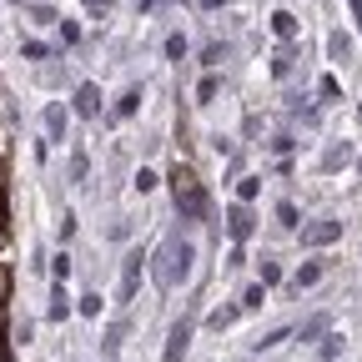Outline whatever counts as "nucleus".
Segmentation results:
<instances>
[{
    "label": "nucleus",
    "instance_id": "1",
    "mask_svg": "<svg viewBox=\"0 0 362 362\" xmlns=\"http://www.w3.org/2000/svg\"><path fill=\"white\" fill-rule=\"evenodd\" d=\"M192 272H197V242L181 232V226L161 237V247H156V252H146V277L156 282V292H161V297L181 292V287L192 282Z\"/></svg>",
    "mask_w": 362,
    "mask_h": 362
},
{
    "label": "nucleus",
    "instance_id": "2",
    "mask_svg": "<svg viewBox=\"0 0 362 362\" xmlns=\"http://www.w3.org/2000/svg\"><path fill=\"white\" fill-rule=\"evenodd\" d=\"M171 202H176L181 226H197V221L211 216V197H206L202 176H197L192 166H176V171H171Z\"/></svg>",
    "mask_w": 362,
    "mask_h": 362
},
{
    "label": "nucleus",
    "instance_id": "3",
    "mask_svg": "<svg viewBox=\"0 0 362 362\" xmlns=\"http://www.w3.org/2000/svg\"><path fill=\"white\" fill-rule=\"evenodd\" d=\"M342 216H317V221H302L297 226V242L307 247V252H322V247H332V242H342Z\"/></svg>",
    "mask_w": 362,
    "mask_h": 362
},
{
    "label": "nucleus",
    "instance_id": "4",
    "mask_svg": "<svg viewBox=\"0 0 362 362\" xmlns=\"http://www.w3.org/2000/svg\"><path fill=\"white\" fill-rule=\"evenodd\" d=\"M221 221H226V242H252L257 237V211H252V202H232L221 211Z\"/></svg>",
    "mask_w": 362,
    "mask_h": 362
},
{
    "label": "nucleus",
    "instance_id": "5",
    "mask_svg": "<svg viewBox=\"0 0 362 362\" xmlns=\"http://www.w3.org/2000/svg\"><path fill=\"white\" fill-rule=\"evenodd\" d=\"M192 332H197V312L187 307V312H181L176 322H171V332H166V352H161V362H181V357H187V352H192Z\"/></svg>",
    "mask_w": 362,
    "mask_h": 362
},
{
    "label": "nucleus",
    "instance_id": "6",
    "mask_svg": "<svg viewBox=\"0 0 362 362\" xmlns=\"http://www.w3.org/2000/svg\"><path fill=\"white\" fill-rule=\"evenodd\" d=\"M141 277H146V247H131L126 252V267H121V307L136 302V292H141Z\"/></svg>",
    "mask_w": 362,
    "mask_h": 362
},
{
    "label": "nucleus",
    "instance_id": "7",
    "mask_svg": "<svg viewBox=\"0 0 362 362\" xmlns=\"http://www.w3.org/2000/svg\"><path fill=\"white\" fill-rule=\"evenodd\" d=\"M327 66H337V71H352L357 66V45H352V35L342 25L327 30Z\"/></svg>",
    "mask_w": 362,
    "mask_h": 362
},
{
    "label": "nucleus",
    "instance_id": "8",
    "mask_svg": "<svg viewBox=\"0 0 362 362\" xmlns=\"http://www.w3.org/2000/svg\"><path fill=\"white\" fill-rule=\"evenodd\" d=\"M71 111H76L81 121H96V116H101V86H96V81H81V86H76Z\"/></svg>",
    "mask_w": 362,
    "mask_h": 362
},
{
    "label": "nucleus",
    "instance_id": "9",
    "mask_svg": "<svg viewBox=\"0 0 362 362\" xmlns=\"http://www.w3.org/2000/svg\"><path fill=\"white\" fill-rule=\"evenodd\" d=\"M322 277H327V257H312V262H302L292 277H287V287H292V292H307V287H317Z\"/></svg>",
    "mask_w": 362,
    "mask_h": 362
},
{
    "label": "nucleus",
    "instance_id": "10",
    "mask_svg": "<svg viewBox=\"0 0 362 362\" xmlns=\"http://www.w3.org/2000/svg\"><path fill=\"white\" fill-rule=\"evenodd\" d=\"M40 126H45V141H66V131H71V111L61 101H51L40 111Z\"/></svg>",
    "mask_w": 362,
    "mask_h": 362
},
{
    "label": "nucleus",
    "instance_id": "11",
    "mask_svg": "<svg viewBox=\"0 0 362 362\" xmlns=\"http://www.w3.org/2000/svg\"><path fill=\"white\" fill-rule=\"evenodd\" d=\"M242 317H247V312H242V302H221V307H211V312H206V332H232Z\"/></svg>",
    "mask_w": 362,
    "mask_h": 362
},
{
    "label": "nucleus",
    "instance_id": "12",
    "mask_svg": "<svg viewBox=\"0 0 362 362\" xmlns=\"http://www.w3.org/2000/svg\"><path fill=\"white\" fill-rule=\"evenodd\" d=\"M347 161H352V141H327V146H322V156H317V171L332 176V171H342Z\"/></svg>",
    "mask_w": 362,
    "mask_h": 362
},
{
    "label": "nucleus",
    "instance_id": "13",
    "mask_svg": "<svg viewBox=\"0 0 362 362\" xmlns=\"http://www.w3.org/2000/svg\"><path fill=\"white\" fill-rule=\"evenodd\" d=\"M71 312H76V297L66 292V282H56L51 287V307H45V322L61 327V322H71Z\"/></svg>",
    "mask_w": 362,
    "mask_h": 362
},
{
    "label": "nucleus",
    "instance_id": "14",
    "mask_svg": "<svg viewBox=\"0 0 362 362\" xmlns=\"http://www.w3.org/2000/svg\"><path fill=\"white\" fill-rule=\"evenodd\" d=\"M267 30L272 35H277V40H302V21L287 11V6H277V11H272V21H267Z\"/></svg>",
    "mask_w": 362,
    "mask_h": 362
},
{
    "label": "nucleus",
    "instance_id": "15",
    "mask_svg": "<svg viewBox=\"0 0 362 362\" xmlns=\"http://www.w3.org/2000/svg\"><path fill=\"white\" fill-rule=\"evenodd\" d=\"M141 101H146V90H141V86H126L121 96H116V111H111V116H116V121H131L136 111H141Z\"/></svg>",
    "mask_w": 362,
    "mask_h": 362
},
{
    "label": "nucleus",
    "instance_id": "16",
    "mask_svg": "<svg viewBox=\"0 0 362 362\" xmlns=\"http://www.w3.org/2000/svg\"><path fill=\"white\" fill-rule=\"evenodd\" d=\"M327 327H332V317H327V312H312L307 322H297V327H292V337H297V342H317Z\"/></svg>",
    "mask_w": 362,
    "mask_h": 362
},
{
    "label": "nucleus",
    "instance_id": "17",
    "mask_svg": "<svg viewBox=\"0 0 362 362\" xmlns=\"http://www.w3.org/2000/svg\"><path fill=\"white\" fill-rule=\"evenodd\" d=\"M257 282H262L267 292H272V287H282V282H287L282 262H277V257H262V262H257Z\"/></svg>",
    "mask_w": 362,
    "mask_h": 362
},
{
    "label": "nucleus",
    "instance_id": "18",
    "mask_svg": "<svg viewBox=\"0 0 362 362\" xmlns=\"http://www.w3.org/2000/svg\"><path fill=\"white\" fill-rule=\"evenodd\" d=\"M287 337H292V327H272V332H262V337H252L247 347H252V352L262 357V352H277V347H282Z\"/></svg>",
    "mask_w": 362,
    "mask_h": 362
},
{
    "label": "nucleus",
    "instance_id": "19",
    "mask_svg": "<svg viewBox=\"0 0 362 362\" xmlns=\"http://www.w3.org/2000/svg\"><path fill=\"white\" fill-rule=\"evenodd\" d=\"M237 302H242V312H262V307H267V302H272V292H267V287H262V282H247V287H242V297H237Z\"/></svg>",
    "mask_w": 362,
    "mask_h": 362
},
{
    "label": "nucleus",
    "instance_id": "20",
    "mask_svg": "<svg viewBox=\"0 0 362 362\" xmlns=\"http://www.w3.org/2000/svg\"><path fill=\"white\" fill-rule=\"evenodd\" d=\"M216 96H221V76L206 71V76L197 81V106H216Z\"/></svg>",
    "mask_w": 362,
    "mask_h": 362
},
{
    "label": "nucleus",
    "instance_id": "21",
    "mask_svg": "<svg viewBox=\"0 0 362 362\" xmlns=\"http://www.w3.org/2000/svg\"><path fill=\"white\" fill-rule=\"evenodd\" d=\"M317 342H322V347H317V362H337V357H342V347H347V342H342V332H332V327L317 337Z\"/></svg>",
    "mask_w": 362,
    "mask_h": 362
},
{
    "label": "nucleus",
    "instance_id": "22",
    "mask_svg": "<svg viewBox=\"0 0 362 362\" xmlns=\"http://www.w3.org/2000/svg\"><path fill=\"white\" fill-rule=\"evenodd\" d=\"M161 51H166V61H187V51H192V40H187V30H171V35L161 40Z\"/></svg>",
    "mask_w": 362,
    "mask_h": 362
},
{
    "label": "nucleus",
    "instance_id": "23",
    "mask_svg": "<svg viewBox=\"0 0 362 362\" xmlns=\"http://www.w3.org/2000/svg\"><path fill=\"white\" fill-rule=\"evenodd\" d=\"M277 226H282V232H297V226H302V211H297V202H292V197H282V202H277Z\"/></svg>",
    "mask_w": 362,
    "mask_h": 362
},
{
    "label": "nucleus",
    "instance_id": "24",
    "mask_svg": "<svg viewBox=\"0 0 362 362\" xmlns=\"http://www.w3.org/2000/svg\"><path fill=\"white\" fill-rule=\"evenodd\" d=\"M131 187H136V197H151V192L161 187V171H151V166H141V171H136V176H131Z\"/></svg>",
    "mask_w": 362,
    "mask_h": 362
},
{
    "label": "nucleus",
    "instance_id": "25",
    "mask_svg": "<svg viewBox=\"0 0 362 362\" xmlns=\"http://www.w3.org/2000/svg\"><path fill=\"white\" fill-rule=\"evenodd\" d=\"M126 327H131L126 317H121V322H111V327H106V337H101V352H106V357H116V352H121V337H126Z\"/></svg>",
    "mask_w": 362,
    "mask_h": 362
},
{
    "label": "nucleus",
    "instance_id": "26",
    "mask_svg": "<svg viewBox=\"0 0 362 362\" xmlns=\"http://www.w3.org/2000/svg\"><path fill=\"white\" fill-rule=\"evenodd\" d=\"M221 56H226V45H221V40H206L197 61H202V71H216V66H221Z\"/></svg>",
    "mask_w": 362,
    "mask_h": 362
},
{
    "label": "nucleus",
    "instance_id": "27",
    "mask_svg": "<svg viewBox=\"0 0 362 362\" xmlns=\"http://www.w3.org/2000/svg\"><path fill=\"white\" fill-rule=\"evenodd\" d=\"M262 197V176L252 171V176H237V202H257Z\"/></svg>",
    "mask_w": 362,
    "mask_h": 362
},
{
    "label": "nucleus",
    "instance_id": "28",
    "mask_svg": "<svg viewBox=\"0 0 362 362\" xmlns=\"http://www.w3.org/2000/svg\"><path fill=\"white\" fill-rule=\"evenodd\" d=\"M267 151H272V156H292V151H297V136H292V131H277V136L267 141Z\"/></svg>",
    "mask_w": 362,
    "mask_h": 362
},
{
    "label": "nucleus",
    "instance_id": "29",
    "mask_svg": "<svg viewBox=\"0 0 362 362\" xmlns=\"http://www.w3.org/2000/svg\"><path fill=\"white\" fill-rule=\"evenodd\" d=\"M66 176H71V181H86V176H90V156H86V151H71V161H66Z\"/></svg>",
    "mask_w": 362,
    "mask_h": 362
},
{
    "label": "nucleus",
    "instance_id": "30",
    "mask_svg": "<svg viewBox=\"0 0 362 362\" xmlns=\"http://www.w3.org/2000/svg\"><path fill=\"white\" fill-rule=\"evenodd\" d=\"M101 307H106L101 292H81V297H76V312H81V317H101Z\"/></svg>",
    "mask_w": 362,
    "mask_h": 362
},
{
    "label": "nucleus",
    "instance_id": "31",
    "mask_svg": "<svg viewBox=\"0 0 362 362\" xmlns=\"http://www.w3.org/2000/svg\"><path fill=\"white\" fill-rule=\"evenodd\" d=\"M71 272H76L71 252H56V257H51V277H56V282H71Z\"/></svg>",
    "mask_w": 362,
    "mask_h": 362
},
{
    "label": "nucleus",
    "instance_id": "32",
    "mask_svg": "<svg viewBox=\"0 0 362 362\" xmlns=\"http://www.w3.org/2000/svg\"><path fill=\"white\" fill-rule=\"evenodd\" d=\"M317 96H322V101H337V96H342V81H337V76H322V81H317Z\"/></svg>",
    "mask_w": 362,
    "mask_h": 362
},
{
    "label": "nucleus",
    "instance_id": "33",
    "mask_svg": "<svg viewBox=\"0 0 362 362\" xmlns=\"http://www.w3.org/2000/svg\"><path fill=\"white\" fill-rule=\"evenodd\" d=\"M21 56H25V61H45V56H51V45H40V40H25V45H21Z\"/></svg>",
    "mask_w": 362,
    "mask_h": 362
},
{
    "label": "nucleus",
    "instance_id": "34",
    "mask_svg": "<svg viewBox=\"0 0 362 362\" xmlns=\"http://www.w3.org/2000/svg\"><path fill=\"white\" fill-rule=\"evenodd\" d=\"M56 237H61V242H71V237H76V211H66V216L56 221Z\"/></svg>",
    "mask_w": 362,
    "mask_h": 362
},
{
    "label": "nucleus",
    "instance_id": "35",
    "mask_svg": "<svg viewBox=\"0 0 362 362\" xmlns=\"http://www.w3.org/2000/svg\"><path fill=\"white\" fill-rule=\"evenodd\" d=\"M342 6H347V16H352V35L362 40V0H342Z\"/></svg>",
    "mask_w": 362,
    "mask_h": 362
},
{
    "label": "nucleus",
    "instance_id": "36",
    "mask_svg": "<svg viewBox=\"0 0 362 362\" xmlns=\"http://www.w3.org/2000/svg\"><path fill=\"white\" fill-rule=\"evenodd\" d=\"M111 6H116V0H86V11L96 16V21H106V16H111Z\"/></svg>",
    "mask_w": 362,
    "mask_h": 362
},
{
    "label": "nucleus",
    "instance_id": "37",
    "mask_svg": "<svg viewBox=\"0 0 362 362\" xmlns=\"http://www.w3.org/2000/svg\"><path fill=\"white\" fill-rule=\"evenodd\" d=\"M61 40L76 45V40H81V25H76V21H61Z\"/></svg>",
    "mask_w": 362,
    "mask_h": 362
},
{
    "label": "nucleus",
    "instance_id": "38",
    "mask_svg": "<svg viewBox=\"0 0 362 362\" xmlns=\"http://www.w3.org/2000/svg\"><path fill=\"white\" fill-rule=\"evenodd\" d=\"M221 6H232V0H197V11H221Z\"/></svg>",
    "mask_w": 362,
    "mask_h": 362
},
{
    "label": "nucleus",
    "instance_id": "39",
    "mask_svg": "<svg viewBox=\"0 0 362 362\" xmlns=\"http://www.w3.org/2000/svg\"><path fill=\"white\" fill-rule=\"evenodd\" d=\"M357 176H362V156H357Z\"/></svg>",
    "mask_w": 362,
    "mask_h": 362
},
{
    "label": "nucleus",
    "instance_id": "40",
    "mask_svg": "<svg viewBox=\"0 0 362 362\" xmlns=\"http://www.w3.org/2000/svg\"><path fill=\"white\" fill-rule=\"evenodd\" d=\"M357 121H362V106H357Z\"/></svg>",
    "mask_w": 362,
    "mask_h": 362
}]
</instances>
